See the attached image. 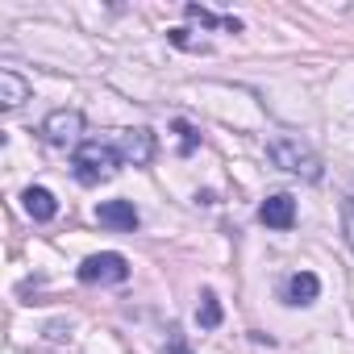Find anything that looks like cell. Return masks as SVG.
<instances>
[{
    "mask_svg": "<svg viewBox=\"0 0 354 354\" xmlns=\"http://www.w3.org/2000/svg\"><path fill=\"white\" fill-rule=\"evenodd\" d=\"M71 167H75V180L92 188V184H100V180H113L117 167H121V154H117L113 142L92 138V142H80V146H75Z\"/></svg>",
    "mask_w": 354,
    "mask_h": 354,
    "instance_id": "1",
    "label": "cell"
},
{
    "mask_svg": "<svg viewBox=\"0 0 354 354\" xmlns=\"http://www.w3.org/2000/svg\"><path fill=\"white\" fill-rule=\"evenodd\" d=\"M267 158L279 167V171H292V175H304V180H321V158H317V150L308 146V142H300V138H275V142H267Z\"/></svg>",
    "mask_w": 354,
    "mask_h": 354,
    "instance_id": "2",
    "label": "cell"
},
{
    "mask_svg": "<svg viewBox=\"0 0 354 354\" xmlns=\"http://www.w3.org/2000/svg\"><path fill=\"white\" fill-rule=\"evenodd\" d=\"M75 275H80V283H125L129 279V263H125V254L104 250V254H88L75 267Z\"/></svg>",
    "mask_w": 354,
    "mask_h": 354,
    "instance_id": "3",
    "label": "cell"
},
{
    "mask_svg": "<svg viewBox=\"0 0 354 354\" xmlns=\"http://www.w3.org/2000/svg\"><path fill=\"white\" fill-rule=\"evenodd\" d=\"M113 146H117L121 162H129V167H150L154 154H158V138H154V129H146V125H138V129H121Z\"/></svg>",
    "mask_w": 354,
    "mask_h": 354,
    "instance_id": "4",
    "label": "cell"
},
{
    "mask_svg": "<svg viewBox=\"0 0 354 354\" xmlns=\"http://www.w3.org/2000/svg\"><path fill=\"white\" fill-rule=\"evenodd\" d=\"M84 133V113L80 109H55L46 121H42V138L50 146H67Z\"/></svg>",
    "mask_w": 354,
    "mask_h": 354,
    "instance_id": "5",
    "label": "cell"
},
{
    "mask_svg": "<svg viewBox=\"0 0 354 354\" xmlns=\"http://www.w3.org/2000/svg\"><path fill=\"white\" fill-rule=\"evenodd\" d=\"M259 221H263L267 230H292V225H296V201H292L288 192L267 196V201L259 205Z\"/></svg>",
    "mask_w": 354,
    "mask_h": 354,
    "instance_id": "6",
    "label": "cell"
},
{
    "mask_svg": "<svg viewBox=\"0 0 354 354\" xmlns=\"http://www.w3.org/2000/svg\"><path fill=\"white\" fill-rule=\"evenodd\" d=\"M96 221L109 225V230H121V234H133L142 225V217H138V209L129 201H104V205H96Z\"/></svg>",
    "mask_w": 354,
    "mask_h": 354,
    "instance_id": "7",
    "label": "cell"
},
{
    "mask_svg": "<svg viewBox=\"0 0 354 354\" xmlns=\"http://www.w3.org/2000/svg\"><path fill=\"white\" fill-rule=\"evenodd\" d=\"M317 296H321V279L313 271H296L288 279V304L292 308H308V304H317Z\"/></svg>",
    "mask_w": 354,
    "mask_h": 354,
    "instance_id": "8",
    "label": "cell"
},
{
    "mask_svg": "<svg viewBox=\"0 0 354 354\" xmlns=\"http://www.w3.org/2000/svg\"><path fill=\"white\" fill-rule=\"evenodd\" d=\"M21 205H26V213L34 221H55L59 217V201H55L50 188H26L21 192Z\"/></svg>",
    "mask_w": 354,
    "mask_h": 354,
    "instance_id": "9",
    "label": "cell"
},
{
    "mask_svg": "<svg viewBox=\"0 0 354 354\" xmlns=\"http://www.w3.org/2000/svg\"><path fill=\"white\" fill-rule=\"evenodd\" d=\"M26 96H30V84H26L13 67L0 71V109H17Z\"/></svg>",
    "mask_w": 354,
    "mask_h": 354,
    "instance_id": "10",
    "label": "cell"
},
{
    "mask_svg": "<svg viewBox=\"0 0 354 354\" xmlns=\"http://www.w3.org/2000/svg\"><path fill=\"white\" fill-rule=\"evenodd\" d=\"M196 321H201V329H217L221 325V300L205 288L201 292V308H196Z\"/></svg>",
    "mask_w": 354,
    "mask_h": 354,
    "instance_id": "11",
    "label": "cell"
},
{
    "mask_svg": "<svg viewBox=\"0 0 354 354\" xmlns=\"http://www.w3.org/2000/svg\"><path fill=\"white\" fill-rule=\"evenodd\" d=\"M184 13H188L192 21H201V26H225V30H234V34L242 30V21H238V17H217V13H209V9H201V5H188Z\"/></svg>",
    "mask_w": 354,
    "mask_h": 354,
    "instance_id": "12",
    "label": "cell"
},
{
    "mask_svg": "<svg viewBox=\"0 0 354 354\" xmlns=\"http://www.w3.org/2000/svg\"><path fill=\"white\" fill-rule=\"evenodd\" d=\"M162 354H192V346H188V337H184L180 325H171V329H167V346H162Z\"/></svg>",
    "mask_w": 354,
    "mask_h": 354,
    "instance_id": "13",
    "label": "cell"
},
{
    "mask_svg": "<svg viewBox=\"0 0 354 354\" xmlns=\"http://www.w3.org/2000/svg\"><path fill=\"white\" fill-rule=\"evenodd\" d=\"M342 230H346V242L354 250V196H346V205H342Z\"/></svg>",
    "mask_w": 354,
    "mask_h": 354,
    "instance_id": "14",
    "label": "cell"
},
{
    "mask_svg": "<svg viewBox=\"0 0 354 354\" xmlns=\"http://www.w3.org/2000/svg\"><path fill=\"white\" fill-rule=\"evenodd\" d=\"M180 133H184V154H188V150L196 146V129H192L188 121H180Z\"/></svg>",
    "mask_w": 354,
    "mask_h": 354,
    "instance_id": "15",
    "label": "cell"
}]
</instances>
